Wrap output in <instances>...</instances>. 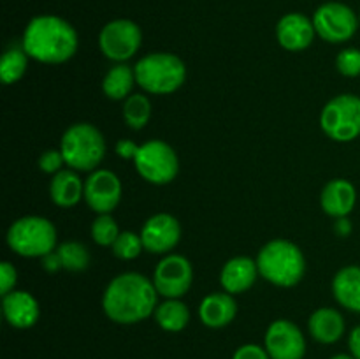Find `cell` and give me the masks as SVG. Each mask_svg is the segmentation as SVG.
I'll list each match as a JSON object with an SVG mask.
<instances>
[{"mask_svg":"<svg viewBox=\"0 0 360 359\" xmlns=\"http://www.w3.org/2000/svg\"><path fill=\"white\" fill-rule=\"evenodd\" d=\"M158 292L153 280L136 271L112 278L102 296V310L116 324H137L155 315Z\"/></svg>","mask_w":360,"mask_h":359,"instance_id":"obj_1","label":"cell"},{"mask_svg":"<svg viewBox=\"0 0 360 359\" xmlns=\"http://www.w3.org/2000/svg\"><path fill=\"white\" fill-rule=\"evenodd\" d=\"M79 46L72 25L55 14H41L28 21L21 37V48L35 62L56 65L72 58Z\"/></svg>","mask_w":360,"mask_h":359,"instance_id":"obj_2","label":"cell"},{"mask_svg":"<svg viewBox=\"0 0 360 359\" xmlns=\"http://www.w3.org/2000/svg\"><path fill=\"white\" fill-rule=\"evenodd\" d=\"M260 277L276 287H294L306 275V257L295 243L288 239H271L257 256Z\"/></svg>","mask_w":360,"mask_h":359,"instance_id":"obj_3","label":"cell"},{"mask_svg":"<svg viewBox=\"0 0 360 359\" xmlns=\"http://www.w3.org/2000/svg\"><path fill=\"white\" fill-rule=\"evenodd\" d=\"M136 81L146 94L169 95L183 87L186 65L178 55L167 51L150 53L134 65Z\"/></svg>","mask_w":360,"mask_h":359,"instance_id":"obj_4","label":"cell"},{"mask_svg":"<svg viewBox=\"0 0 360 359\" xmlns=\"http://www.w3.org/2000/svg\"><path fill=\"white\" fill-rule=\"evenodd\" d=\"M60 150L70 169L94 172L105 157V139L97 127L79 122L63 132Z\"/></svg>","mask_w":360,"mask_h":359,"instance_id":"obj_5","label":"cell"},{"mask_svg":"<svg viewBox=\"0 0 360 359\" xmlns=\"http://www.w3.org/2000/svg\"><path fill=\"white\" fill-rule=\"evenodd\" d=\"M56 227L51 220L39 215H27L11 224L7 231V245L21 257H44L55 252Z\"/></svg>","mask_w":360,"mask_h":359,"instance_id":"obj_6","label":"cell"},{"mask_svg":"<svg viewBox=\"0 0 360 359\" xmlns=\"http://www.w3.org/2000/svg\"><path fill=\"white\" fill-rule=\"evenodd\" d=\"M323 134L338 143H350L360 136V97L341 94L330 99L320 113Z\"/></svg>","mask_w":360,"mask_h":359,"instance_id":"obj_7","label":"cell"},{"mask_svg":"<svg viewBox=\"0 0 360 359\" xmlns=\"http://www.w3.org/2000/svg\"><path fill=\"white\" fill-rule=\"evenodd\" d=\"M134 165L141 178L153 185H167L179 172L178 153L171 144L160 139L141 144Z\"/></svg>","mask_w":360,"mask_h":359,"instance_id":"obj_8","label":"cell"},{"mask_svg":"<svg viewBox=\"0 0 360 359\" xmlns=\"http://www.w3.org/2000/svg\"><path fill=\"white\" fill-rule=\"evenodd\" d=\"M143 44L141 27L132 20L118 18L102 27L98 34V48L105 58L116 63H125L132 58Z\"/></svg>","mask_w":360,"mask_h":359,"instance_id":"obj_9","label":"cell"},{"mask_svg":"<svg viewBox=\"0 0 360 359\" xmlns=\"http://www.w3.org/2000/svg\"><path fill=\"white\" fill-rule=\"evenodd\" d=\"M316 35L330 44L350 41L357 32L360 21L355 11L343 2H326L313 14Z\"/></svg>","mask_w":360,"mask_h":359,"instance_id":"obj_10","label":"cell"},{"mask_svg":"<svg viewBox=\"0 0 360 359\" xmlns=\"http://www.w3.org/2000/svg\"><path fill=\"white\" fill-rule=\"evenodd\" d=\"M193 282L192 263L181 253H167L153 271L155 289L165 299H179Z\"/></svg>","mask_w":360,"mask_h":359,"instance_id":"obj_11","label":"cell"},{"mask_svg":"<svg viewBox=\"0 0 360 359\" xmlns=\"http://www.w3.org/2000/svg\"><path fill=\"white\" fill-rule=\"evenodd\" d=\"M264 347L271 359H302L306 355V338L292 320L278 319L267 327Z\"/></svg>","mask_w":360,"mask_h":359,"instance_id":"obj_12","label":"cell"},{"mask_svg":"<svg viewBox=\"0 0 360 359\" xmlns=\"http://www.w3.org/2000/svg\"><path fill=\"white\" fill-rule=\"evenodd\" d=\"M122 199V182L109 169H95L84 182V201L95 213H111Z\"/></svg>","mask_w":360,"mask_h":359,"instance_id":"obj_13","label":"cell"},{"mask_svg":"<svg viewBox=\"0 0 360 359\" xmlns=\"http://www.w3.org/2000/svg\"><path fill=\"white\" fill-rule=\"evenodd\" d=\"M141 239L146 252L167 256L181 239V224L174 215L157 213L144 222Z\"/></svg>","mask_w":360,"mask_h":359,"instance_id":"obj_14","label":"cell"},{"mask_svg":"<svg viewBox=\"0 0 360 359\" xmlns=\"http://www.w3.org/2000/svg\"><path fill=\"white\" fill-rule=\"evenodd\" d=\"M316 30L311 18L302 13H288L276 25V39L287 51H304L313 44Z\"/></svg>","mask_w":360,"mask_h":359,"instance_id":"obj_15","label":"cell"},{"mask_svg":"<svg viewBox=\"0 0 360 359\" xmlns=\"http://www.w3.org/2000/svg\"><path fill=\"white\" fill-rule=\"evenodd\" d=\"M2 312L9 326L28 329L35 326L41 317V306L35 296L27 291H11L2 299Z\"/></svg>","mask_w":360,"mask_h":359,"instance_id":"obj_16","label":"cell"},{"mask_svg":"<svg viewBox=\"0 0 360 359\" xmlns=\"http://www.w3.org/2000/svg\"><path fill=\"white\" fill-rule=\"evenodd\" d=\"M259 266L252 257L238 256L225 263L220 273V284L229 294H241L253 287L259 277Z\"/></svg>","mask_w":360,"mask_h":359,"instance_id":"obj_17","label":"cell"},{"mask_svg":"<svg viewBox=\"0 0 360 359\" xmlns=\"http://www.w3.org/2000/svg\"><path fill=\"white\" fill-rule=\"evenodd\" d=\"M357 203V190L352 182L345 178H334L327 183L320 194V204L329 217L345 218L354 211Z\"/></svg>","mask_w":360,"mask_h":359,"instance_id":"obj_18","label":"cell"},{"mask_svg":"<svg viewBox=\"0 0 360 359\" xmlns=\"http://www.w3.org/2000/svg\"><path fill=\"white\" fill-rule=\"evenodd\" d=\"M236 315H238V305H236L234 296L229 292H213L200 301L199 317L204 326L211 329L229 326L236 319Z\"/></svg>","mask_w":360,"mask_h":359,"instance_id":"obj_19","label":"cell"},{"mask_svg":"<svg viewBox=\"0 0 360 359\" xmlns=\"http://www.w3.org/2000/svg\"><path fill=\"white\" fill-rule=\"evenodd\" d=\"M309 334L320 344H336L345 334V319L336 308L323 306L315 310L308 320Z\"/></svg>","mask_w":360,"mask_h":359,"instance_id":"obj_20","label":"cell"},{"mask_svg":"<svg viewBox=\"0 0 360 359\" xmlns=\"http://www.w3.org/2000/svg\"><path fill=\"white\" fill-rule=\"evenodd\" d=\"M51 201L60 208H72L84 197V183L74 169H62L49 183Z\"/></svg>","mask_w":360,"mask_h":359,"instance_id":"obj_21","label":"cell"},{"mask_svg":"<svg viewBox=\"0 0 360 359\" xmlns=\"http://www.w3.org/2000/svg\"><path fill=\"white\" fill-rule=\"evenodd\" d=\"M333 296L343 308L360 313V266L350 264L334 275Z\"/></svg>","mask_w":360,"mask_h":359,"instance_id":"obj_22","label":"cell"},{"mask_svg":"<svg viewBox=\"0 0 360 359\" xmlns=\"http://www.w3.org/2000/svg\"><path fill=\"white\" fill-rule=\"evenodd\" d=\"M136 70L134 67H129L127 63H116L105 73L102 80V90L105 97L111 101H125L130 97L134 84H136Z\"/></svg>","mask_w":360,"mask_h":359,"instance_id":"obj_23","label":"cell"},{"mask_svg":"<svg viewBox=\"0 0 360 359\" xmlns=\"http://www.w3.org/2000/svg\"><path fill=\"white\" fill-rule=\"evenodd\" d=\"M155 320L167 333H179L190 322V310L181 299H165L155 310Z\"/></svg>","mask_w":360,"mask_h":359,"instance_id":"obj_24","label":"cell"},{"mask_svg":"<svg viewBox=\"0 0 360 359\" xmlns=\"http://www.w3.org/2000/svg\"><path fill=\"white\" fill-rule=\"evenodd\" d=\"M151 118V102L146 95L132 94L123 102V120L134 130H141Z\"/></svg>","mask_w":360,"mask_h":359,"instance_id":"obj_25","label":"cell"},{"mask_svg":"<svg viewBox=\"0 0 360 359\" xmlns=\"http://www.w3.org/2000/svg\"><path fill=\"white\" fill-rule=\"evenodd\" d=\"M30 56L25 53L23 48H11L4 53L0 62V77L4 84H14L25 76Z\"/></svg>","mask_w":360,"mask_h":359,"instance_id":"obj_26","label":"cell"},{"mask_svg":"<svg viewBox=\"0 0 360 359\" xmlns=\"http://www.w3.org/2000/svg\"><path fill=\"white\" fill-rule=\"evenodd\" d=\"M63 270L79 273L90 266V252L86 246L79 241H65L56 248Z\"/></svg>","mask_w":360,"mask_h":359,"instance_id":"obj_27","label":"cell"},{"mask_svg":"<svg viewBox=\"0 0 360 359\" xmlns=\"http://www.w3.org/2000/svg\"><path fill=\"white\" fill-rule=\"evenodd\" d=\"M112 253H115L118 259L122 260H132L136 257L141 256V252L144 250L143 239L141 234L134 231H123L120 232V236L116 238V241L112 243Z\"/></svg>","mask_w":360,"mask_h":359,"instance_id":"obj_28","label":"cell"},{"mask_svg":"<svg viewBox=\"0 0 360 359\" xmlns=\"http://www.w3.org/2000/svg\"><path fill=\"white\" fill-rule=\"evenodd\" d=\"M120 232L122 231L118 229V224L111 217V213L98 215L94 220V224H91V238L101 246H112Z\"/></svg>","mask_w":360,"mask_h":359,"instance_id":"obj_29","label":"cell"},{"mask_svg":"<svg viewBox=\"0 0 360 359\" xmlns=\"http://www.w3.org/2000/svg\"><path fill=\"white\" fill-rule=\"evenodd\" d=\"M336 67L343 76L357 77L360 76V49L359 48H345L338 53Z\"/></svg>","mask_w":360,"mask_h":359,"instance_id":"obj_30","label":"cell"},{"mask_svg":"<svg viewBox=\"0 0 360 359\" xmlns=\"http://www.w3.org/2000/svg\"><path fill=\"white\" fill-rule=\"evenodd\" d=\"M63 165H67L65 158H63L62 150H46L44 153L39 157V168L41 171L48 172V175H56L63 169Z\"/></svg>","mask_w":360,"mask_h":359,"instance_id":"obj_31","label":"cell"},{"mask_svg":"<svg viewBox=\"0 0 360 359\" xmlns=\"http://www.w3.org/2000/svg\"><path fill=\"white\" fill-rule=\"evenodd\" d=\"M18 282V271L9 260L0 263V294L6 296L14 291V285Z\"/></svg>","mask_w":360,"mask_h":359,"instance_id":"obj_32","label":"cell"},{"mask_svg":"<svg viewBox=\"0 0 360 359\" xmlns=\"http://www.w3.org/2000/svg\"><path fill=\"white\" fill-rule=\"evenodd\" d=\"M232 359H271V355L267 354L266 347H260L255 344H245L234 352Z\"/></svg>","mask_w":360,"mask_h":359,"instance_id":"obj_33","label":"cell"},{"mask_svg":"<svg viewBox=\"0 0 360 359\" xmlns=\"http://www.w3.org/2000/svg\"><path fill=\"white\" fill-rule=\"evenodd\" d=\"M137 151H139V146H137L134 141L120 139L118 143H116V153H118V157L125 158V160H134Z\"/></svg>","mask_w":360,"mask_h":359,"instance_id":"obj_34","label":"cell"},{"mask_svg":"<svg viewBox=\"0 0 360 359\" xmlns=\"http://www.w3.org/2000/svg\"><path fill=\"white\" fill-rule=\"evenodd\" d=\"M42 267H44L46 271H49V273H55V271L63 270L62 260H60V256L56 250L55 252H51V253H48V256L42 257Z\"/></svg>","mask_w":360,"mask_h":359,"instance_id":"obj_35","label":"cell"},{"mask_svg":"<svg viewBox=\"0 0 360 359\" xmlns=\"http://www.w3.org/2000/svg\"><path fill=\"white\" fill-rule=\"evenodd\" d=\"M348 348L355 359H360V326H355L348 336Z\"/></svg>","mask_w":360,"mask_h":359,"instance_id":"obj_36","label":"cell"},{"mask_svg":"<svg viewBox=\"0 0 360 359\" xmlns=\"http://www.w3.org/2000/svg\"><path fill=\"white\" fill-rule=\"evenodd\" d=\"M336 231H338V234L340 236H347L348 232L352 231V225H350V222L347 220V217L345 218H336Z\"/></svg>","mask_w":360,"mask_h":359,"instance_id":"obj_37","label":"cell"},{"mask_svg":"<svg viewBox=\"0 0 360 359\" xmlns=\"http://www.w3.org/2000/svg\"><path fill=\"white\" fill-rule=\"evenodd\" d=\"M330 359H355V358L352 354H336V355H333Z\"/></svg>","mask_w":360,"mask_h":359,"instance_id":"obj_38","label":"cell"},{"mask_svg":"<svg viewBox=\"0 0 360 359\" xmlns=\"http://www.w3.org/2000/svg\"><path fill=\"white\" fill-rule=\"evenodd\" d=\"M359 21H360V14H359Z\"/></svg>","mask_w":360,"mask_h":359,"instance_id":"obj_39","label":"cell"}]
</instances>
